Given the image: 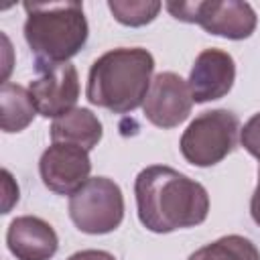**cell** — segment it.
I'll return each mask as SVG.
<instances>
[{
    "instance_id": "cell-1",
    "label": "cell",
    "mask_w": 260,
    "mask_h": 260,
    "mask_svg": "<svg viewBox=\"0 0 260 260\" xmlns=\"http://www.w3.org/2000/svg\"><path fill=\"white\" fill-rule=\"evenodd\" d=\"M134 195L138 219L154 234L199 225L209 213L205 187L165 165L142 169L134 181Z\"/></svg>"
},
{
    "instance_id": "cell-2",
    "label": "cell",
    "mask_w": 260,
    "mask_h": 260,
    "mask_svg": "<svg viewBox=\"0 0 260 260\" xmlns=\"http://www.w3.org/2000/svg\"><path fill=\"white\" fill-rule=\"evenodd\" d=\"M154 59L146 49L120 47L98 57L87 77V100L93 106L126 114L144 104Z\"/></svg>"
},
{
    "instance_id": "cell-3",
    "label": "cell",
    "mask_w": 260,
    "mask_h": 260,
    "mask_svg": "<svg viewBox=\"0 0 260 260\" xmlns=\"http://www.w3.org/2000/svg\"><path fill=\"white\" fill-rule=\"evenodd\" d=\"M24 39L39 61L65 63L87 41L81 2H24Z\"/></svg>"
},
{
    "instance_id": "cell-4",
    "label": "cell",
    "mask_w": 260,
    "mask_h": 260,
    "mask_svg": "<svg viewBox=\"0 0 260 260\" xmlns=\"http://www.w3.org/2000/svg\"><path fill=\"white\" fill-rule=\"evenodd\" d=\"M240 120L230 110L199 114L181 136V152L195 167H211L223 160L238 142Z\"/></svg>"
},
{
    "instance_id": "cell-5",
    "label": "cell",
    "mask_w": 260,
    "mask_h": 260,
    "mask_svg": "<svg viewBox=\"0 0 260 260\" xmlns=\"http://www.w3.org/2000/svg\"><path fill=\"white\" fill-rule=\"evenodd\" d=\"M69 215L85 234L114 232L124 219V197L120 187L108 177L87 179L69 195Z\"/></svg>"
},
{
    "instance_id": "cell-6",
    "label": "cell",
    "mask_w": 260,
    "mask_h": 260,
    "mask_svg": "<svg viewBox=\"0 0 260 260\" xmlns=\"http://www.w3.org/2000/svg\"><path fill=\"white\" fill-rule=\"evenodd\" d=\"M167 10L183 22H197L207 32L225 39H248L256 28V12L248 2L238 0H199L167 2Z\"/></svg>"
},
{
    "instance_id": "cell-7",
    "label": "cell",
    "mask_w": 260,
    "mask_h": 260,
    "mask_svg": "<svg viewBox=\"0 0 260 260\" xmlns=\"http://www.w3.org/2000/svg\"><path fill=\"white\" fill-rule=\"evenodd\" d=\"M37 77L30 81L28 91L37 112L45 118H59L73 110L79 98V77L71 63H51L37 59Z\"/></svg>"
},
{
    "instance_id": "cell-8",
    "label": "cell",
    "mask_w": 260,
    "mask_h": 260,
    "mask_svg": "<svg viewBox=\"0 0 260 260\" xmlns=\"http://www.w3.org/2000/svg\"><path fill=\"white\" fill-rule=\"evenodd\" d=\"M91 162L87 150L65 144L53 142L39 160V173L45 187L59 195H73L87 179H89Z\"/></svg>"
},
{
    "instance_id": "cell-9",
    "label": "cell",
    "mask_w": 260,
    "mask_h": 260,
    "mask_svg": "<svg viewBox=\"0 0 260 260\" xmlns=\"http://www.w3.org/2000/svg\"><path fill=\"white\" fill-rule=\"evenodd\" d=\"M193 98L183 77L173 71L158 73L144 98V116L158 128H175L191 114Z\"/></svg>"
},
{
    "instance_id": "cell-10",
    "label": "cell",
    "mask_w": 260,
    "mask_h": 260,
    "mask_svg": "<svg viewBox=\"0 0 260 260\" xmlns=\"http://www.w3.org/2000/svg\"><path fill=\"white\" fill-rule=\"evenodd\" d=\"M236 79V63L221 49H205L197 55L189 73V91L193 102L205 104L223 98Z\"/></svg>"
},
{
    "instance_id": "cell-11",
    "label": "cell",
    "mask_w": 260,
    "mask_h": 260,
    "mask_svg": "<svg viewBox=\"0 0 260 260\" xmlns=\"http://www.w3.org/2000/svg\"><path fill=\"white\" fill-rule=\"evenodd\" d=\"M6 244L18 260H49L59 248V238L45 219L22 215L8 225Z\"/></svg>"
},
{
    "instance_id": "cell-12",
    "label": "cell",
    "mask_w": 260,
    "mask_h": 260,
    "mask_svg": "<svg viewBox=\"0 0 260 260\" xmlns=\"http://www.w3.org/2000/svg\"><path fill=\"white\" fill-rule=\"evenodd\" d=\"M53 142L75 144L83 150H91L102 140V122L87 108H73L67 114L55 118L51 124Z\"/></svg>"
},
{
    "instance_id": "cell-13",
    "label": "cell",
    "mask_w": 260,
    "mask_h": 260,
    "mask_svg": "<svg viewBox=\"0 0 260 260\" xmlns=\"http://www.w3.org/2000/svg\"><path fill=\"white\" fill-rule=\"evenodd\" d=\"M0 126L4 132H20L24 130L35 114H37V106L32 102V95L28 89L16 85V83H2L0 89Z\"/></svg>"
},
{
    "instance_id": "cell-14",
    "label": "cell",
    "mask_w": 260,
    "mask_h": 260,
    "mask_svg": "<svg viewBox=\"0 0 260 260\" xmlns=\"http://www.w3.org/2000/svg\"><path fill=\"white\" fill-rule=\"evenodd\" d=\"M189 260H260V252L244 236H223L195 250Z\"/></svg>"
},
{
    "instance_id": "cell-15",
    "label": "cell",
    "mask_w": 260,
    "mask_h": 260,
    "mask_svg": "<svg viewBox=\"0 0 260 260\" xmlns=\"http://www.w3.org/2000/svg\"><path fill=\"white\" fill-rule=\"evenodd\" d=\"M160 6L162 4L156 0H130V2L112 0V2H108V8L112 10L114 18L128 26H142V24L154 20Z\"/></svg>"
},
{
    "instance_id": "cell-16",
    "label": "cell",
    "mask_w": 260,
    "mask_h": 260,
    "mask_svg": "<svg viewBox=\"0 0 260 260\" xmlns=\"http://www.w3.org/2000/svg\"><path fill=\"white\" fill-rule=\"evenodd\" d=\"M240 142L252 156L260 160V112L244 124V128L240 130Z\"/></svg>"
},
{
    "instance_id": "cell-17",
    "label": "cell",
    "mask_w": 260,
    "mask_h": 260,
    "mask_svg": "<svg viewBox=\"0 0 260 260\" xmlns=\"http://www.w3.org/2000/svg\"><path fill=\"white\" fill-rule=\"evenodd\" d=\"M2 177H4V211L2 213H8L12 203L18 201V187L12 183V177H10V173L6 169L2 171Z\"/></svg>"
},
{
    "instance_id": "cell-18",
    "label": "cell",
    "mask_w": 260,
    "mask_h": 260,
    "mask_svg": "<svg viewBox=\"0 0 260 260\" xmlns=\"http://www.w3.org/2000/svg\"><path fill=\"white\" fill-rule=\"evenodd\" d=\"M67 260H116V258L104 250H81V252L71 254Z\"/></svg>"
},
{
    "instance_id": "cell-19",
    "label": "cell",
    "mask_w": 260,
    "mask_h": 260,
    "mask_svg": "<svg viewBox=\"0 0 260 260\" xmlns=\"http://www.w3.org/2000/svg\"><path fill=\"white\" fill-rule=\"evenodd\" d=\"M250 213H252V219L260 225V165H258V185H256L252 201H250Z\"/></svg>"
}]
</instances>
